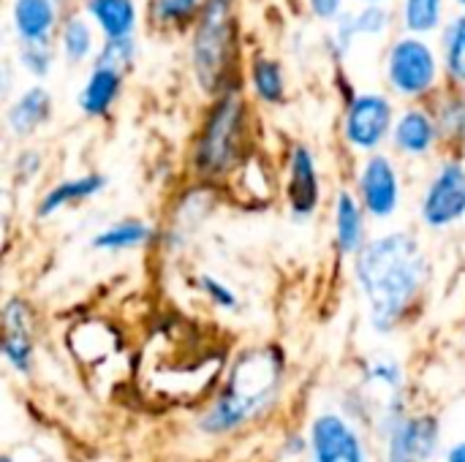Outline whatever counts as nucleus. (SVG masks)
<instances>
[{"label": "nucleus", "mask_w": 465, "mask_h": 462, "mask_svg": "<svg viewBox=\"0 0 465 462\" xmlns=\"http://www.w3.org/2000/svg\"><path fill=\"white\" fill-rule=\"evenodd\" d=\"M311 462H368V447L362 433L338 411L313 417L308 428Z\"/></svg>", "instance_id": "nucleus-7"}, {"label": "nucleus", "mask_w": 465, "mask_h": 462, "mask_svg": "<svg viewBox=\"0 0 465 462\" xmlns=\"http://www.w3.org/2000/svg\"><path fill=\"white\" fill-rule=\"evenodd\" d=\"M87 14L104 30L106 41L131 38L136 25V3L134 0H87Z\"/></svg>", "instance_id": "nucleus-19"}, {"label": "nucleus", "mask_w": 465, "mask_h": 462, "mask_svg": "<svg viewBox=\"0 0 465 462\" xmlns=\"http://www.w3.org/2000/svg\"><path fill=\"white\" fill-rule=\"evenodd\" d=\"M196 289L210 300V305H215L221 310H237V305H240V297L234 294V289L229 283H223L221 278H215V275H207V272L199 275Z\"/></svg>", "instance_id": "nucleus-29"}, {"label": "nucleus", "mask_w": 465, "mask_h": 462, "mask_svg": "<svg viewBox=\"0 0 465 462\" xmlns=\"http://www.w3.org/2000/svg\"><path fill=\"white\" fill-rule=\"evenodd\" d=\"M444 63L450 76L465 84V14L452 19L444 33Z\"/></svg>", "instance_id": "nucleus-23"}, {"label": "nucleus", "mask_w": 465, "mask_h": 462, "mask_svg": "<svg viewBox=\"0 0 465 462\" xmlns=\"http://www.w3.org/2000/svg\"><path fill=\"white\" fill-rule=\"evenodd\" d=\"M392 101L381 93H362L349 101L343 117V136L354 150L373 152L384 144L390 131L395 128Z\"/></svg>", "instance_id": "nucleus-8"}, {"label": "nucleus", "mask_w": 465, "mask_h": 462, "mask_svg": "<svg viewBox=\"0 0 465 462\" xmlns=\"http://www.w3.org/2000/svg\"><path fill=\"white\" fill-rule=\"evenodd\" d=\"M16 166H19V172L25 174V180H30V177L38 172V166H41V158H38L35 152H19V161H16Z\"/></svg>", "instance_id": "nucleus-33"}, {"label": "nucleus", "mask_w": 465, "mask_h": 462, "mask_svg": "<svg viewBox=\"0 0 465 462\" xmlns=\"http://www.w3.org/2000/svg\"><path fill=\"white\" fill-rule=\"evenodd\" d=\"M123 90V74L114 68H93L90 79L79 90V109L87 117H104Z\"/></svg>", "instance_id": "nucleus-18"}, {"label": "nucleus", "mask_w": 465, "mask_h": 462, "mask_svg": "<svg viewBox=\"0 0 465 462\" xmlns=\"http://www.w3.org/2000/svg\"><path fill=\"white\" fill-rule=\"evenodd\" d=\"M422 223L428 229H450L465 215V166L460 161H444L428 182L420 204Z\"/></svg>", "instance_id": "nucleus-9"}, {"label": "nucleus", "mask_w": 465, "mask_h": 462, "mask_svg": "<svg viewBox=\"0 0 465 462\" xmlns=\"http://www.w3.org/2000/svg\"><path fill=\"white\" fill-rule=\"evenodd\" d=\"M365 384L371 387H384L392 395H403V368L395 359H376L365 370Z\"/></svg>", "instance_id": "nucleus-27"}, {"label": "nucleus", "mask_w": 465, "mask_h": 462, "mask_svg": "<svg viewBox=\"0 0 465 462\" xmlns=\"http://www.w3.org/2000/svg\"><path fill=\"white\" fill-rule=\"evenodd\" d=\"M308 3L319 19H335L341 14V5H343V0H308Z\"/></svg>", "instance_id": "nucleus-32"}, {"label": "nucleus", "mask_w": 465, "mask_h": 462, "mask_svg": "<svg viewBox=\"0 0 465 462\" xmlns=\"http://www.w3.org/2000/svg\"><path fill=\"white\" fill-rule=\"evenodd\" d=\"M365 207L351 191H338L335 196V245L343 256H357L365 245Z\"/></svg>", "instance_id": "nucleus-14"}, {"label": "nucleus", "mask_w": 465, "mask_h": 462, "mask_svg": "<svg viewBox=\"0 0 465 462\" xmlns=\"http://www.w3.org/2000/svg\"><path fill=\"white\" fill-rule=\"evenodd\" d=\"M463 343H465V324H463Z\"/></svg>", "instance_id": "nucleus-36"}, {"label": "nucleus", "mask_w": 465, "mask_h": 462, "mask_svg": "<svg viewBox=\"0 0 465 462\" xmlns=\"http://www.w3.org/2000/svg\"><path fill=\"white\" fill-rule=\"evenodd\" d=\"M251 84H253V93L264 103H281L283 93H286V79H283L281 63L259 54L251 65Z\"/></svg>", "instance_id": "nucleus-21"}, {"label": "nucleus", "mask_w": 465, "mask_h": 462, "mask_svg": "<svg viewBox=\"0 0 465 462\" xmlns=\"http://www.w3.org/2000/svg\"><path fill=\"white\" fill-rule=\"evenodd\" d=\"M286 359L275 346L245 349L229 368L213 406L199 419L204 436H229L256 419H262L281 398Z\"/></svg>", "instance_id": "nucleus-2"}, {"label": "nucleus", "mask_w": 465, "mask_h": 462, "mask_svg": "<svg viewBox=\"0 0 465 462\" xmlns=\"http://www.w3.org/2000/svg\"><path fill=\"white\" fill-rule=\"evenodd\" d=\"M245 136V101L232 87L218 95L193 144V166L204 180L229 174L240 163Z\"/></svg>", "instance_id": "nucleus-3"}, {"label": "nucleus", "mask_w": 465, "mask_h": 462, "mask_svg": "<svg viewBox=\"0 0 465 462\" xmlns=\"http://www.w3.org/2000/svg\"><path fill=\"white\" fill-rule=\"evenodd\" d=\"M49 112H52V95L44 87H27L8 106L5 123L14 136H30L49 120Z\"/></svg>", "instance_id": "nucleus-17"}, {"label": "nucleus", "mask_w": 465, "mask_h": 462, "mask_svg": "<svg viewBox=\"0 0 465 462\" xmlns=\"http://www.w3.org/2000/svg\"><path fill=\"white\" fill-rule=\"evenodd\" d=\"M232 54V14L229 0H204L202 14L196 16V30L191 41L193 74L204 93H226L223 79Z\"/></svg>", "instance_id": "nucleus-4"}, {"label": "nucleus", "mask_w": 465, "mask_h": 462, "mask_svg": "<svg viewBox=\"0 0 465 462\" xmlns=\"http://www.w3.org/2000/svg\"><path fill=\"white\" fill-rule=\"evenodd\" d=\"M360 202L365 212L376 221H387L401 207V177L387 155H368L357 177Z\"/></svg>", "instance_id": "nucleus-10"}, {"label": "nucleus", "mask_w": 465, "mask_h": 462, "mask_svg": "<svg viewBox=\"0 0 465 462\" xmlns=\"http://www.w3.org/2000/svg\"><path fill=\"white\" fill-rule=\"evenodd\" d=\"M60 46L68 63H82L93 49V27L82 16H71L60 30Z\"/></svg>", "instance_id": "nucleus-22"}, {"label": "nucleus", "mask_w": 465, "mask_h": 462, "mask_svg": "<svg viewBox=\"0 0 465 462\" xmlns=\"http://www.w3.org/2000/svg\"><path fill=\"white\" fill-rule=\"evenodd\" d=\"M354 19V30L360 33V35H379L384 27H387V22H390V16H387V11L381 8V5H368V8H362L357 16H351Z\"/></svg>", "instance_id": "nucleus-31"}, {"label": "nucleus", "mask_w": 465, "mask_h": 462, "mask_svg": "<svg viewBox=\"0 0 465 462\" xmlns=\"http://www.w3.org/2000/svg\"><path fill=\"white\" fill-rule=\"evenodd\" d=\"M439 123L430 112L420 109V106H411L406 109L398 120H395V128H392V142H395V150L403 152V155H411V158H420V155H428L436 142H439Z\"/></svg>", "instance_id": "nucleus-13"}, {"label": "nucleus", "mask_w": 465, "mask_h": 462, "mask_svg": "<svg viewBox=\"0 0 465 462\" xmlns=\"http://www.w3.org/2000/svg\"><path fill=\"white\" fill-rule=\"evenodd\" d=\"M381 430L387 441V462H430L439 452L441 422L433 414H409L403 395L387 400Z\"/></svg>", "instance_id": "nucleus-5"}, {"label": "nucleus", "mask_w": 465, "mask_h": 462, "mask_svg": "<svg viewBox=\"0 0 465 462\" xmlns=\"http://www.w3.org/2000/svg\"><path fill=\"white\" fill-rule=\"evenodd\" d=\"M444 0H403V22L411 33H430L439 27Z\"/></svg>", "instance_id": "nucleus-24"}, {"label": "nucleus", "mask_w": 465, "mask_h": 462, "mask_svg": "<svg viewBox=\"0 0 465 462\" xmlns=\"http://www.w3.org/2000/svg\"><path fill=\"white\" fill-rule=\"evenodd\" d=\"M3 359L19 376H30L35 365L33 313L30 305L19 297H11L3 308Z\"/></svg>", "instance_id": "nucleus-11"}, {"label": "nucleus", "mask_w": 465, "mask_h": 462, "mask_svg": "<svg viewBox=\"0 0 465 462\" xmlns=\"http://www.w3.org/2000/svg\"><path fill=\"white\" fill-rule=\"evenodd\" d=\"M153 237V229L139 221V218H123L106 229H101L93 237V248L95 251H106V253H120V251H136L142 245H147Z\"/></svg>", "instance_id": "nucleus-20"}, {"label": "nucleus", "mask_w": 465, "mask_h": 462, "mask_svg": "<svg viewBox=\"0 0 465 462\" xmlns=\"http://www.w3.org/2000/svg\"><path fill=\"white\" fill-rule=\"evenodd\" d=\"M52 49L46 46V44H25L22 49H19V63H22V68L27 71V74H33V76H46L49 74V68H52Z\"/></svg>", "instance_id": "nucleus-30"}, {"label": "nucleus", "mask_w": 465, "mask_h": 462, "mask_svg": "<svg viewBox=\"0 0 465 462\" xmlns=\"http://www.w3.org/2000/svg\"><path fill=\"white\" fill-rule=\"evenodd\" d=\"M204 8L202 0H153L150 14L161 25H183L193 16H199Z\"/></svg>", "instance_id": "nucleus-25"}, {"label": "nucleus", "mask_w": 465, "mask_h": 462, "mask_svg": "<svg viewBox=\"0 0 465 462\" xmlns=\"http://www.w3.org/2000/svg\"><path fill=\"white\" fill-rule=\"evenodd\" d=\"M387 79L401 95L420 98L436 87L439 60L422 38H401L387 57Z\"/></svg>", "instance_id": "nucleus-6"}, {"label": "nucleus", "mask_w": 465, "mask_h": 462, "mask_svg": "<svg viewBox=\"0 0 465 462\" xmlns=\"http://www.w3.org/2000/svg\"><path fill=\"white\" fill-rule=\"evenodd\" d=\"M322 202V182L316 158L305 144H297L289 155V180H286V204L297 221L311 218Z\"/></svg>", "instance_id": "nucleus-12"}, {"label": "nucleus", "mask_w": 465, "mask_h": 462, "mask_svg": "<svg viewBox=\"0 0 465 462\" xmlns=\"http://www.w3.org/2000/svg\"><path fill=\"white\" fill-rule=\"evenodd\" d=\"M354 278L368 302L371 324L379 335L395 332L430 278L428 256L411 231H387L354 256Z\"/></svg>", "instance_id": "nucleus-1"}, {"label": "nucleus", "mask_w": 465, "mask_h": 462, "mask_svg": "<svg viewBox=\"0 0 465 462\" xmlns=\"http://www.w3.org/2000/svg\"><path fill=\"white\" fill-rule=\"evenodd\" d=\"M11 19L22 44H46L57 22V8L54 0H14Z\"/></svg>", "instance_id": "nucleus-15"}, {"label": "nucleus", "mask_w": 465, "mask_h": 462, "mask_svg": "<svg viewBox=\"0 0 465 462\" xmlns=\"http://www.w3.org/2000/svg\"><path fill=\"white\" fill-rule=\"evenodd\" d=\"M104 188H106V177L104 174H82V177H74V180H63V182L52 185L41 196V202L35 207V215L38 218H49V215L60 212L63 207H71V204H79L84 199H93Z\"/></svg>", "instance_id": "nucleus-16"}, {"label": "nucleus", "mask_w": 465, "mask_h": 462, "mask_svg": "<svg viewBox=\"0 0 465 462\" xmlns=\"http://www.w3.org/2000/svg\"><path fill=\"white\" fill-rule=\"evenodd\" d=\"M362 3H368V5H376V3H381V0H362Z\"/></svg>", "instance_id": "nucleus-35"}, {"label": "nucleus", "mask_w": 465, "mask_h": 462, "mask_svg": "<svg viewBox=\"0 0 465 462\" xmlns=\"http://www.w3.org/2000/svg\"><path fill=\"white\" fill-rule=\"evenodd\" d=\"M458 3H463V5H465V0H458Z\"/></svg>", "instance_id": "nucleus-37"}, {"label": "nucleus", "mask_w": 465, "mask_h": 462, "mask_svg": "<svg viewBox=\"0 0 465 462\" xmlns=\"http://www.w3.org/2000/svg\"><path fill=\"white\" fill-rule=\"evenodd\" d=\"M444 462H465V441H455V444L447 449Z\"/></svg>", "instance_id": "nucleus-34"}, {"label": "nucleus", "mask_w": 465, "mask_h": 462, "mask_svg": "<svg viewBox=\"0 0 465 462\" xmlns=\"http://www.w3.org/2000/svg\"><path fill=\"white\" fill-rule=\"evenodd\" d=\"M436 123H439V133L447 136L450 142H465V98L455 95L444 101L436 114Z\"/></svg>", "instance_id": "nucleus-26"}, {"label": "nucleus", "mask_w": 465, "mask_h": 462, "mask_svg": "<svg viewBox=\"0 0 465 462\" xmlns=\"http://www.w3.org/2000/svg\"><path fill=\"white\" fill-rule=\"evenodd\" d=\"M134 54H136V44L134 38H117V41H106L104 49L98 52V60L95 65L98 68H114V71H125L131 63H134Z\"/></svg>", "instance_id": "nucleus-28"}]
</instances>
